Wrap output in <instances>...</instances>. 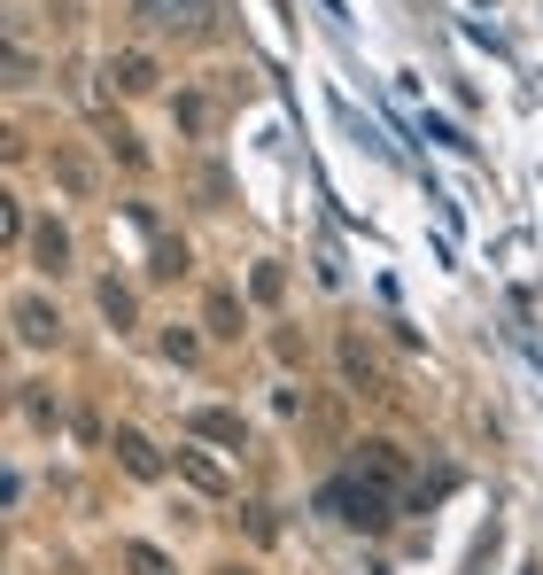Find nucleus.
I'll return each mask as SVG.
<instances>
[{
    "mask_svg": "<svg viewBox=\"0 0 543 575\" xmlns=\"http://www.w3.org/2000/svg\"><path fill=\"white\" fill-rule=\"evenodd\" d=\"M319 506H326L334 521H349V529L381 537V529L396 521V514H389V506H396V490H381V482H366V474H349V482H326V490H319Z\"/></svg>",
    "mask_w": 543,
    "mask_h": 575,
    "instance_id": "f257e3e1",
    "label": "nucleus"
},
{
    "mask_svg": "<svg viewBox=\"0 0 543 575\" xmlns=\"http://www.w3.org/2000/svg\"><path fill=\"white\" fill-rule=\"evenodd\" d=\"M9 319H16V343H24V350H55V343H62V311H55L47 296H16Z\"/></svg>",
    "mask_w": 543,
    "mask_h": 575,
    "instance_id": "f03ea898",
    "label": "nucleus"
},
{
    "mask_svg": "<svg viewBox=\"0 0 543 575\" xmlns=\"http://www.w3.org/2000/svg\"><path fill=\"white\" fill-rule=\"evenodd\" d=\"M187 436H203V444H226V451H249V428H241V413H218V404L187 413Z\"/></svg>",
    "mask_w": 543,
    "mask_h": 575,
    "instance_id": "7ed1b4c3",
    "label": "nucleus"
},
{
    "mask_svg": "<svg viewBox=\"0 0 543 575\" xmlns=\"http://www.w3.org/2000/svg\"><path fill=\"white\" fill-rule=\"evenodd\" d=\"M155 55H140V47H125V55H109V87L117 94H155Z\"/></svg>",
    "mask_w": 543,
    "mask_h": 575,
    "instance_id": "20e7f679",
    "label": "nucleus"
},
{
    "mask_svg": "<svg viewBox=\"0 0 543 575\" xmlns=\"http://www.w3.org/2000/svg\"><path fill=\"white\" fill-rule=\"evenodd\" d=\"M109 451H117V459H125V474H140V482H155V474H163V451H155L140 428H117V436H109Z\"/></svg>",
    "mask_w": 543,
    "mask_h": 575,
    "instance_id": "39448f33",
    "label": "nucleus"
},
{
    "mask_svg": "<svg viewBox=\"0 0 543 575\" xmlns=\"http://www.w3.org/2000/svg\"><path fill=\"white\" fill-rule=\"evenodd\" d=\"M171 117H178V133H187V140H210V125H218V102H210L203 87H187V94L171 102Z\"/></svg>",
    "mask_w": 543,
    "mask_h": 575,
    "instance_id": "423d86ee",
    "label": "nucleus"
},
{
    "mask_svg": "<svg viewBox=\"0 0 543 575\" xmlns=\"http://www.w3.org/2000/svg\"><path fill=\"white\" fill-rule=\"evenodd\" d=\"M357 474H373L381 490H404V459H396V444H366V459H357Z\"/></svg>",
    "mask_w": 543,
    "mask_h": 575,
    "instance_id": "0eeeda50",
    "label": "nucleus"
},
{
    "mask_svg": "<svg viewBox=\"0 0 543 575\" xmlns=\"http://www.w3.org/2000/svg\"><path fill=\"white\" fill-rule=\"evenodd\" d=\"M32 257H39V273H70V233L62 226H39L32 233Z\"/></svg>",
    "mask_w": 543,
    "mask_h": 575,
    "instance_id": "6e6552de",
    "label": "nucleus"
},
{
    "mask_svg": "<svg viewBox=\"0 0 543 575\" xmlns=\"http://www.w3.org/2000/svg\"><path fill=\"white\" fill-rule=\"evenodd\" d=\"M178 474H187V482L203 490V498H226V474H218V467H210L203 451H178Z\"/></svg>",
    "mask_w": 543,
    "mask_h": 575,
    "instance_id": "1a4fd4ad",
    "label": "nucleus"
},
{
    "mask_svg": "<svg viewBox=\"0 0 543 575\" xmlns=\"http://www.w3.org/2000/svg\"><path fill=\"white\" fill-rule=\"evenodd\" d=\"M47 163H55V180H62L70 195H94V172H85V156H70V148H55Z\"/></svg>",
    "mask_w": 543,
    "mask_h": 575,
    "instance_id": "9d476101",
    "label": "nucleus"
},
{
    "mask_svg": "<svg viewBox=\"0 0 543 575\" xmlns=\"http://www.w3.org/2000/svg\"><path fill=\"white\" fill-rule=\"evenodd\" d=\"M102 319H109V326H132V288L102 280Z\"/></svg>",
    "mask_w": 543,
    "mask_h": 575,
    "instance_id": "9b49d317",
    "label": "nucleus"
},
{
    "mask_svg": "<svg viewBox=\"0 0 543 575\" xmlns=\"http://www.w3.org/2000/svg\"><path fill=\"white\" fill-rule=\"evenodd\" d=\"M125 567H132V575H178V567H171L155 544H125Z\"/></svg>",
    "mask_w": 543,
    "mask_h": 575,
    "instance_id": "f8f14e48",
    "label": "nucleus"
},
{
    "mask_svg": "<svg viewBox=\"0 0 543 575\" xmlns=\"http://www.w3.org/2000/svg\"><path fill=\"white\" fill-rule=\"evenodd\" d=\"M210 335H241V303H233L226 288L210 296Z\"/></svg>",
    "mask_w": 543,
    "mask_h": 575,
    "instance_id": "ddd939ff",
    "label": "nucleus"
},
{
    "mask_svg": "<svg viewBox=\"0 0 543 575\" xmlns=\"http://www.w3.org/2000/svg\"><path fill=\"white\" fill-rule=\"evenodd\" d=\"M32 47H24V32H9V87H32Z\"/></svg>",
    "mask_w": 543,
    "mask_h": 575,
    "instance_id": "4468645a",
    "label": "nucleus"
},
{
    "mask_svg": "<svg viewBox=\"0 0 543 575\" xmlns=\"http://www.w3.org/2000/svg\"><path fill=\"white\" fill-rule=\"evenodd\" d=\"M195 350H203V343L187 335V326H163V358H178V366H195Z\"/></svg>",
    "mask_w": 543,
    "mask_h": 575,
    "instance_id": "2eb2a0df",
    "label": "nucleus"
},
{
    "mask_svg": "<svg viewBox=\"0 0 543 575\" xmlns=\"http://www.w3.org/2000/svg\"><path fill=\"white\" fill-rule=\"evenodd\" d=\"M342 366H349L357 389H373V366H366V350H357V343H342Z\"/></svg>",
    "mask_w": 543,
    "mask_h": 575,
    "instance_id": "dca6fc26",
    "label": "nucleus"
},
{
    "mask_svg": "<svg viewBox=\"0 0 543 575\" xmlns=\"http://www.w3.org/2000/svg\"><path fill=\"white\" fill-rule=\"evenodd\" d=\"M0 233H9V241H24V233H32V218H24V203H0Z\"/></svg>",
    "mask_w": 543,
    "mask_h": 575,
    "instance_id": "f3484780",
    "label": "nucleus"
},
{
    "mask_svg": "<svg viewBox=\"0 0 543 575\" xmlns=\"http://www.w3.org/2000/svg\"><path fill=\"white\" fill-rule=\"evenodd\" d=\"M218 575H249V567H218Z\"/></svg>",
    "mask_w": 543,
    "mask_h": 575,
    "instance_id": "a211bd4d",
    "label": "nucleus"
}]
</instances>
